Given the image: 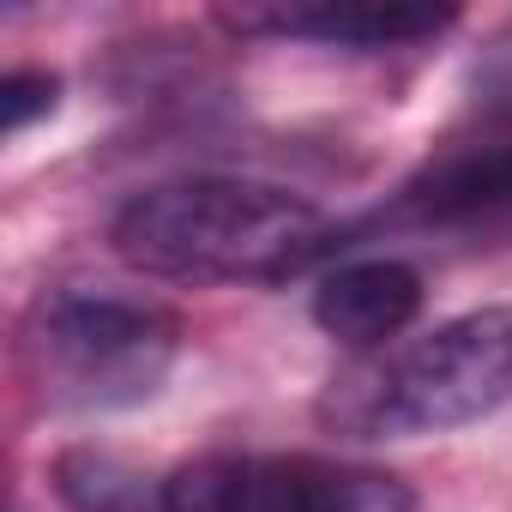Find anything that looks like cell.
Returning a JSON list of instances; mask_svg holds the SVG:
<instances>
[{
    "label": "cell",
    "instance_id": "7",
    "mask_svg": "<svg viewBox=\"0 0 512 512\" xmlns=\"http://www.w3.org/2000/svg\"><path fill=\"white\" fill-rule=\"evenodd\" d=\"M223 25L241 37H290V43L380 55V49H416L446 37L458 13L446 7H241V13H223Z\"/></svg>",
    "mask_w": 512,
    "mask_h": 512
},
{
    "label": "cell",
    "instance_id": "3",
    "mask_svg": "<svg viewBox=\"0 0 512 512\" xmlns=\"http://www.w3.org/2000/svg\"><path fill=\"white\" fill-rule=\"evenodd\" d=\"M181 350V320L163 302L115 290H49L25 320V356L55 410H133Z\"/></svg>",
    "mask_w": 512,
    "mask_h": 512
},
{
    "label": "cell",
    "instance_id": "2",
    "mask_svg": "<svg viewBox=\"0 0 512 512\" xmlns=\"http://www.w3.org/2000/svg\"><path fill=\"white\" fill-rule=\"evenodd\" d=\"M512 404V308L446 320L332 380L320 416L362 440L446 434Z\"/></svg>",
    "mask_w": 512,
    "mask_h": 512
},
{
    "label": "cell",
    "instance_id": "1",
    "mask_svg": "<svg viewBox=\"0 0 512 512\" xmlns=\"http://www.w3.org/2000/svg\"><path fill=\"white\" fill-rule=\"evenodd\" d=\"M109 247L163 284H278L332 247V223L272 181L181 175L133 193L109 223Z\"/></svg>",
    "mask_w": 512,
    "mask_h": 512
},
{
    "label": "cell",
    "instance_id": "10",
    "mask_svg": "<svg viewBox=\"0 0 512 512\" xmlns=\"http://www.w3.org/2000/svg\"><path fill=\"white\" fill-rule=\"evenodd\" d=\"M55 97H61L55 73L19 67V73H7V79H0V121H7V133H25L31 121H43V115L55 109Z\"/></svg>",
    "mask_w": 512,
    "mask_h": 512
},
{
    "label": "cell",
    "instance_id": "6",
    "mask_svg": "<svg viewBox=\"0 0 512 512\" xmlns=\"http://www.w3.org/2000/svg\"><path fill=\"white\" fill-rule=\"evenodd\" d=\"M422 314V278L398 253H350L344 266H332L314 290V320L326 338H338L356 356L392 350L404 326Z\"/></svg>",
    "mask_w": 512,
    "mask_h": 512
},
{
    "label": "cell",
    "instance_id": "9",
    "mask_svg": "<svg viewBox=\"0 0 512 512\" xmlns=\"http://www.w3.org/2000/svg\"><path fill=\"white\" fill-rule=\"evenodd\" d=\"M476 103L488 121L512 127V25H500L488 49L476 55Z\"/></svg>",
    "mask_w": 512,
    "mask_h": 512
},
{
    "label": "cell",
    "instance_id": "5",
    "mask_svg": "<svg viewBox=\"0 0 512 512\" xmlns=\"http://www.w3.org/2000/svg\"><path fill=\"white\" fill-rule=\"evenodd\" d=\"M368 229L446 247H512V127L488 121L482 133L440 145Z\"/></svg>",
    "mask_w": 512,
    "mask_h": 512
},
{
    "label": "cell",
    "instance_id": "8",
    "mask_svg": "<svg viewBox=\"0 0 512 512\" xmlns=\"http://www.w3.org/2000/svg\"><path fill=\"white\" fill-rule=\"evenodd\" d=\"M55 488L73 512H163V488H151V476L91 446L55 458Z\"/></svg>",
    "mask_w": 512,
    "mask_h": 512
},
{
    "label": "cell",
    "instance_id": "4",
    "mask_svg": "<svg viewBox=\"0 0 512 512\" xmlns=\"http://www.w3.org/2000/svg\"><path fill=\"white\" fill-rule=\"evenodd\" d=\"M163 512H416L404 476L320 452H211L163 482Z\"/></svg>",
    "mask_w": 512,
    "mask_h": 512
}]
</instances>
